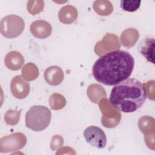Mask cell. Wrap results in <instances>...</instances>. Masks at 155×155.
I'll list each match as a JSON object with an SVG mask.
<instances>
[{
    "mask_svg": "<svg viewBox=\"0 0 155 155\" xmlns=\"http://www.w3.org/2000/svg\"><path fill=\"white\" fill-rule=\"evenodd\" d=\"M23 19L17 15H10L4 17L0 24L2 35L7 38H14L19 36L24 29Z\"/></svg>",
    "mask_w": 155,
    "mask_h": 155,
    "instance_id": "obj_4",
    "label": "cell"
},
{
    "mask_svg": "<svg viewBox=\"0 0 155 155\" xmlns=\"http://www.w3.org/2000/svg\"><path fill=\"white\" fill-rule=\"evenodd\" d=\"M53 77H54L55 85H58L61 83L64 79V73L60 67L51 66L45 70L44 72L45 80L51 85H52Z\"/></svg>",
    "mask_w": 155,
    "mask_h": 155,
    "instance_id": "obj_9",
    "label": "cell"
},
{
    "mask_svg": "<svg viewBox=\"0 0 155 155\" xmlns=\"http://www.w3.org/2000/svg\"><path fill=\"white\" fill-rule=\"evenodd\" d=\"M84 136L86 142L91 146L102 149L107 145V136L99 127L94 125L89 126L84 131Z\"/></svg>",
    "mask_w": 155,
    "mask_h": 155,
    "instance_id": "obj_5",
    "label": "cell"
},
{
    "mask_svg": "<svg viewBox=\"0 0 155 155\" xmlns=\"http://www.w3.org/2000/svg\"><path fill=\"white\" fill-rule=\"evenodd\" d=\"M154 48L155 41L154 38L146 37L143 38L138 45V50L140 53L150 62L153 64L154 62Z\"/></svg>",
    "mask_w": 155,
    "mask_h": 155,
    "instance_id": "obj_7",
    "label": "cell"
},
{
    "mask_svg": "<svg viewBox=\"0 0 155 155\" xmlns=\"http://www.w3.org/2000/svg\"><path fill=\"white\" fill-rule=\"evenodd\" d=\"M141 1L122 0L120 1V7L125 11L133 12L136 11L140 7Z\"/></svg>",
    "mask_w": 155,
    "mask_h": 155,
    "instance_id": "obj_11",
    "label": "cell"
},
{
    "mask_svg": "<svg viewBox=\"0 0 155 155\" xmlns=\"http://www.w3.org/2000/svg\"><path fill=\"white\" fill-rule=\"evenodd\" d=\"M78 16L77 10L72 5H65L61 8L59 13V18L61 22L71 24L75 21Z\"/></svg>",
    "mask_w": 155,
    "mask_h": 155,
    "instance_id": "obj_10",
    "label": "cell"
},
{
    "mask_svg": "<svg viewBox=\"0 0 155 155\" xmlns=\"http://www.w3.org/2000/svg\"><path fill=\"white\" fill-rule=\"evenodd\" d=\"M10 90L12 94L18 99H24L27 96L30 91V85L25 81L22 77L18 75L14 77L11 82Z\"/></svg>",
    "mask_w": 155,
    "mask_h": 155,
    "instance_id": "obj_6",
    "label": "cell"
},
{
    "mask_svg": "<svg viewBox=\"0 0 155 155\" xmlns=\"http://www.w3.org/2000/svg\"><path fill=\"white\" fill-rule=\"evenodd\" d=\"M51 118V111L47 107L33 105L25 114V125L34 131H41L49 125Z\"/></svg>",
    "mask_w": 155,
    "mask_h": 155,
    "instance_id": "obj_3",
    "label": "cell"
},
{
    "mask_svg": "<svg viewBox=\"0 0 155 155\" xmlns=\"http://www.w3.org/2000/svg\"><path fill=\"white\" fill-rule=\"evenodd\" d=\"M6 67L12 70H19L24 62L22 55L16 51H12L7 53L4 59Z\"/></svg>",
    "mask_w": 155,
    "mask_h": 155,
    "instance_id": "obj_8",
    "label": "cell"
},
{
    "mask_svg": "<svg viewBox=\"0 0 155 155\" xmlns=\"http://www.w3.org/2000/svg\"><path fill=\"white\" fill-rule=\"evenodd\" d=\"M147 92L144 84L134 78H128L114 85L111 91L109 101L117 111L133 113L144 104Z\"/></svg>",
    "mask_w": 155,
    "mask_h": 155,
    "instance_id": "obj_2",
    "label": "cell"
},
{
    "mask_svg": "<svg viewBox=\"0 0 155 155\" xmlns=\"http://www.w3.org/2000/svg\"><path fill=\"white\" fill-rule=\"evenodd\" d=\"M134 66V59L128 51L117 50L100 56L93 64L92 74L101 84L116 85L129 78Z\"/></svg>",
    "mask_w": 155,
    "mask_h": 155,
    "instance_id": "obj_1",
    "label": "cell"
}]
</instances>
